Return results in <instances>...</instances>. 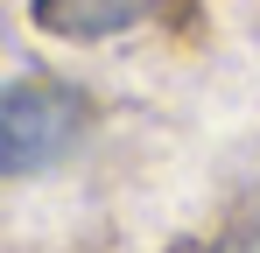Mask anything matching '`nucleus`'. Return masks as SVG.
I'll return each instance as SVG.
<instances>
[{
    "mask_svg": "<svg viewBox=\"0 0 260 253\" xmlns=\"http://www.w3.org/2000/svg\"><path fill=\"white\" fill-rule=\"evenodd\" d=\"M85 120L91 113L71 84H49V78L0 84V176H28V169H49L56 155H71Z\"/></svg>",
    "mask_w": 260,
    "mask_h": 253,
    "instance_id": "obj_1",
    "label": "nucleus"
},
{
    "mask_svg": "<svg viewBox=\"0 0 260 253\" xmlns=\"http://www.w3.org/2000/svg\"><path fill=\"white\" fill-rule=\"evenodd\" d=\"M169 0H36V21L63 42H106V36H127L141 21H155Z\"/></svg>",
    "mask_w": 260,
    "mask_h": 253,
    "instance_id": "obj_2",
    "label": "nucleus"
},
{
    "mask_svg": "<svg viewBox=\"0 0 260 253\" xmlns=\"http://www.w3.org/2000/svg\"><path fill=\"white\" fill-rule=\"evenodd\" d=\"M239 253H260V239H246V246H239Z\"/></svg>",
    "mask_w": 260,
    "mask_h": 253,
    "instance_id": "obj_3",
    "label": "nucleus"
}]
</instances>
